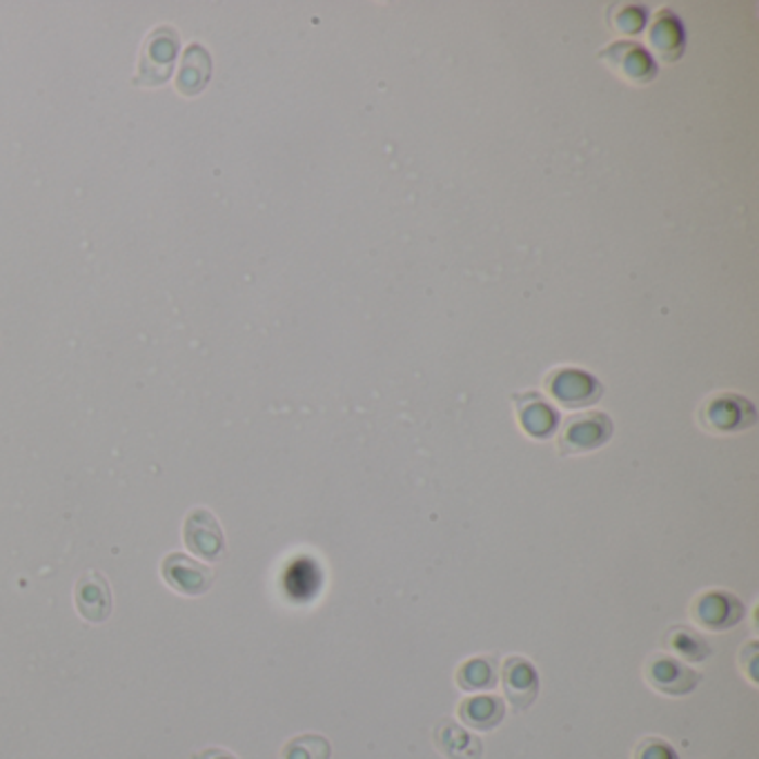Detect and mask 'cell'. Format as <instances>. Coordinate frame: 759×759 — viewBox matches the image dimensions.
<instances>
[{"label": "cell", "mask_w": 759, "mask_h": 759, "mask_svg": "<svg viewBox=\"0 0 759 759\" xmlns=\"http://www.w3.org/2000/svg\"><path fill=\"white\" fill-rule=\"evenodd\" d=\"M601 57H615L611 63L620 65V72L624 76H628L631 81H639L646 83L648 78H652L657 74L654 61L650 59V54L641 45H633V42H615L611 45V49H605Z\"/></svg>", "instance_id": "obj_13"}, {"label": "cell", "mask_w": 759, "mask_h": 759, "mask_svg": "<svg viewBox=\"0 0 759 759\" xmlns=\"http://www.w3.org/2000/svg\"><path fill=\"white\" fill-rule=\"evenodd\" d=\"M633 759H680L677 752L660 737H644L637 748Z\"/></svg>", "instance_id": "obj_20"}, {"label": "cell", "mask_w": 759, "mask_h": 759, "mask_svg": "<svg viewBox=\"0 0 759 759\" xmlns=\"http://www.w3.org/2000/svg\"><path fill=\"white\" fill-rule=\"evenodd\" d=\"M161 577L172 590L187 597L206 595L215 584V571L185 552H170L166 556L161 562Z\"/></svg>", "instance_id": "obj_4"}, {"label": "cell", "mask_w": 759, "mask_h": 759, "mask_svg": "<svg viewBox=\"0 0 759 759\" xmlns=\"http://www.w3.org/2000/svg\"><path fill=\"white\" fill-rule=\"evenodd\" d=\"M330 742L321 735H298L290 739L283 750L281 759H330Z\"/></svg>", "instance_id": "obj_19"}, {"label": "cell", "mask_w": 759, "mask_h": 759, "mask_svg": "<svg viewBox=\"0 0 759 759\" xmlns=\"http://www.w3.org/2000/svg\"><path fill=\"white\" fill-rule=\"evenodd\" d=\"M183 541L187 550L206 562H223L228 554L225 532L215 513L192 509L183 522Z\"/></svg>", "instance_id": "obj_2"}, {"label": "cell", "mask_w": 759, "mask_h": 759, "mask_svg": "<svg viewBox=\"0 0 759 759\" xmlns=\"http://www.w3.org/2000/svg\"><path fill=\"white\" fill-rule=\"evenodd\" d=\"M682 25L673 14H662L657 19L652 32H650V40H654V49L662 54V59L673 61L671 52L675 49V57L682 54Z\"/></svg>", "instance_id": "obj_18"}, {"label": "cell", "mask_w": 759, "mask_h": 759, "mask_svg": "<svg viewBox=\"0 0 759 759\" xmlns=\"http://www.w3.org/2000/svg\"><path fill=\"white\" fill-rule=\"evenodd\" d=\"M179 57V34L172 27H157L145 42L138 59V72L134 76L136 85H161L170 78L174 61Z\"/></svg>", "instance_id": "obj_1"}, {"label": "cell", "mask_w": 759, "mask_h": 759, "mask_svg": "<svg viewBox=\"0 0 759 759\" xmlns=\"http://www.w3.org/2000/svg\"><path fill=\"white\" fill-rule=\"evenodd\" d=\"M664 644H666V648L686 657L688 662H701V660H706L708 654H711V646H708V641L699 633L684 628V626H673L664 635Z\"/></svg>", "instance_id": "obj_16"}, {"label": "cell", "mask_w": 759, "mask_h": 759, "mask_svg": "<svg viewBox=\"0 0 759 759\" xmlns=\"http://www.w3.org/2000/svg\"><path fill=\"white\" fill-rule=\"evenodd\" d=\"M434 742H437V748L448 759H479L481 757V742L450 720H445L434 731Z\"/></svg>", "instance_id": "obj_15"}, {"label": "cell", "mask_w": 759, "mask_h": 759, "mask_svg": "<svg viewBox=\"0 0 759 759\" xmlns=\"http://www.w3.org/2000/svg\"><path fill=\"white\" fill-rule=\"evenodd\" d=\"M505 715V706L494 695H479L464 699L460 706V718L466 726L475 731H492L501 724Z\"/></svg>", "instance_id": "obj_14"}, {"label": "cell", "mask_w": 759, "mask_h": 759, "mask_svg": "<svg viewBox=\"0 0 759 759\" xmlns=\"http://www.w3.org/2000/svg\"><path fill=\"white\" fill-rule=\"evenodd\" d=\"M701 426L713 432H737L755 424L752 403L739 394H715L701 408Z\"/></svg>", "instance_id": "obj_6"}, {"label": "cell", "mask_w": 759, "mask_h": 759, "mask_svg": "<svg viewBox=\"0 0 759 759\" xmlns=\"http://www.w3.org/2000/svg\"><path fill=\"white\" fill-rule=\"evenodd\" d=\"M457 682H460V686L464 690H488V688H494V684H497L494 660H490V657H475V660H468L460 669Z\"/></svg>", "instance_id": "obj_17"}, {"label": "cell", "mask_w": 759, "mask_h": 759, "mask_svg": "<svg viewBox=\"0 0 759 759\" xmlns=\"http://www.w3.org/2000/svg\"><path fill=\"white\" fill-rule=\"evenodd\" d=\"M194 759H236V757L223 748H206L198 755H194Z\"/></svg>", "instance_id": "obj_21"}, {"label": "cell", "mask_w": 759, "mask_h": 759, "mask_svg": "<svg viewBox=\"0 0 759 759\" xmlns=\"http://www.w3.org/2000/svg\"><path fill=\"white\" fill-rule=\"evenodd\" d=\"M212 74V59L208 54V49L198 42H192L181 61V70H179V78H176V87L187 94L194 96L200 89H204L210 81Z\"/></svg>", "instance_id": "obj_12"}, {"label": "cell", "mask_w": 759, "mask_h": 759, "mask_svg": "<svg viewBox=\"0 0 759 759\" xmlns=\"http://www.w3.org/2000/svg\"><path fill=\"white\" fill-rule=\"evenodd\" d=\"M744 617V603L729 590H708L693 601V620L708 631H731Z\"/></svg>", "instance_id": "obj_7"}, {"label": "cell", "mask_w": 759, "mask_h": 759, "mask_svg": "<svg viewBox=\"0 0 759 759\" xmlns=\"http://www.w3.org/2000/svg\"><path fill=\"white\" fill-rule=\"evenodd\" d=\"M611 437H613V421L609 415L605 413H586V415L568 417L564 421L556 448H560V454L568 457V454L597 450Z\"/></svg>", "instance_id": "obj_3"}, {"label": "cell", "mask_w": 759, "mask_h": 759, "mask_svg": "<svg viewBox=\"0 0 759 759\" xmlns=\"http://www.w3.org/2000/svg\"><path fill=\"white\" fill-rule=\"evenodd\" d=\"M646 680L648 684L660 690L664 695H688L690 690H695V686L699 684L701 675L693 669H688L686 664H682L680 660L671 654H652L650 660L646 662Z\"/></svg>", "instance_id": "obj_9"}, {"label": "cell", "mask_w": 759, "mask_h": 759, "mask_svg": "<svg viewBox=\"0 0 759 759\" xmlns=\"http://www.w3.org/2000/svg\"><path fill=\"white\" fill-rule=\"evenodd\" d=\"M517 403V415L522 421V428L535 437V439H548L560 424L556 411L539 392H524L513 396Z\"/></svg>", "instance_id": "obj_11"}, {"label": "cell", "mask_w": 759, "mask_h": 759, "mask_svg": "<svg viewBox=\"0 0 759 759\" xmlns=\"http://www.w3.org/2000/svg\"><path fill=\"white\" fill-rule=\"evenodd\" d=\"M548 392L566 408H584L601 399V383L582 370L560 368L546 377Z\"/></svg>", "instance_id": "obj_8"}, {"label": "cell", "mask_w": 759, "mask_h": 759, "mask_svg": "<svg viewBox=\"0 0 759 759\" xmlns=\"http://www.w3.org/2000/svg\"><path fill=\"white\" fill-rule=\"evenodd\" d=\"M501 682H503L505 697L511 699L515 711H524V708H528L537 699L539 675L535 666L519 654L509 657V660L503 662Z\"/></svg>", "instance_id": "obj_10"}, {"label": "cell", "mask_w": 759, "mask_h": 759, "mask_svg": "<svg viewBox=\"0 0 759 759\" xmlns=\"http://www.w3.org/2000/svg\"><path fill=\"white\" fill-rule=\"evenodd\" d=\"M74 603L78 615L89 624H103L112 617L114 597L103 573L85 571L74 586Z\"/></svg>", "instance_id": "obj_5"}]
</instances>
